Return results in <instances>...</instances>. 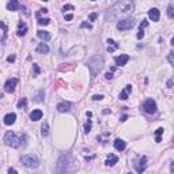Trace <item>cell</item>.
I'll return each instance as SVG.
<instances>
[{
	"label": "cell",
	"instance_id": "obj_1",
	"mask_svg": "<svg viewBox=\"0 0 174 174\" xmlns=\"http://www.w3.org/2000/svg\"><path fill=\"white\" fill-rule=\"evenodd\" d=\"M135 10V3L133 0H120L116 4H113L105 14L106 20H114L120 16H125L133 13Z\"/></svg>",
	"mask_w": 174,
	"mask_h": 174
},
{
	"label": "cell",
	"instance_id": "obj_2",
	"mask_svg": "<svg viewBox=\"0 0 174 174\" xmlns=\"http://www.w3.org/2000/svg\"><path fill=\"white\" fill-rule=\"evenodd\" d=\"M87 65H88V69H90L91 78H95V76L102 71V67H103V59L97 55V56L91 57V59L88 60Z\"/></svg>",
	"mask_w": 174,
	"mask_h": 174
},
{
	"label": "cell",
	"instance_id": "obj_3",
	"mask_svg": "<svg viewBox=\"0 0 174 174\" xmlns=\"http://www.w3.org/2000/svg\"><path fill=\"white\" fill-rule=\"evenodd\" d=\"M71 154H63L59 161H57V166H56V173H68L71 170Z\"/></svg>",
	"mask_w": 174,
	"mask_h": 174
},
{
	"label": "cell",
	"instance_id": "obj_4",
	"mask_svg": "<svg viewBox=\"0 0 174 174\" xmlns=\"http://www.w3.org/2000/svg\"><path fill=\"white\" fill-rule=\"evenodd\" d=\"M20 162L22 165L27 169H37L38 167V159L31 154H25L20 156Z\"/></svg>",
	"mask_w": 174,
	"mask_h": 174
},
{
	"label": "cell",
	"instance_id": "obj_5",
	"mask_svg": "<svg viewBox=\"0 0 174 174\" xmlns=\"http://www.w3.org/2000/svg\"><path fill=\"white\" fill-rule=\"evenodd\" d=\"M4 142H6V144L8 147H11V148H18L19 146H20V139H19L14 132H11V130H8L6 133Z\"/></svg>",
	"mask_w": 174,
	"mask_h": 174
},
{
	"label": "cell",
	"instance_id": "obj_6",
	"mask_svg": "<svg viewBox=\"0 0 174 174\" xmlns=\"http://www.w3.org/2000/svg\"><path fill=\"white\" fill-rule=\"evenodd\" d=\"M133 26H135V20L132 18H124V19H121L120 22H117V29L120 31L130 30Z\"/></svg>",
	"mask_w": 174,
	"mask_h": 174
},
{
	"label": "cell",
	"instance_id": "obj_7",
	"mask_svg": "<svg viewBox=\"0 0 174 174\" xmlns=\"http://www.w3.org/2000/svg\"><path fill=\"white\" fill-rule=\"evenodd\" d=\"M156 109H158V106H156V102L152 100V98H148V100L144 101L143 110L146 113H148V114H154V113H156Z\"/></svg>",
	"mask_w": 174,
	"mask_h": 174
},
{
	"label": "cell",
	"instance_id": "obj_8",
	"mask_svg": "<svg viewBox=\"0 0 174 174\" xmlns=\"http://www.w3.org/2000/svg\"><path fill=\"white\" fill-rule=\"evenodd\" d=\"M16 84H18V79H15V78L8 79V80L6 82V84H4V91H6V93H14Z\"/></svg>",
	"mask_w": 174,
	"mask_h": 174
},
{
	"label": "cell",
	"instance_id": "obj_9",
	"mask_svg": "<svg viewBox=\"0 0 174 174\" xmlns=\"http://www.w3.org/2000/svg\"><path fill=\"white\" fill-rule=\"evenodd\" d=\"M146 167H147V158L143 156V158L135 165V170H136L137 173H143L144 170H146Z\"/></svg>",
	"mask_w": 174,
	"mask_h": 174
},
{
	"label": "cell",
	"instance_id": "obj_10",
	"mask_svg": "<svg viewBox=\"0 0 174 174\" xmlns=\"http://www.w3.org/2000/svg\"><path fill=\"white\" fill-rule=\"evenodd\" d=\"M128 60H129V56H128V55H120V56L114 57V63H116V65H118V67L125 65V64L128 63Z\"/></svg>",
	"mask_w": 174,
	"mask_h": 174
},
{
	"label": "cell",
	"instance_id": "obj_11",
	"mask_svg": "<svg viewBox=\"0 0 174 174\" xmlns=\"http://www.w3.org/2000/svg\"><path fill=\"white\" fill-rule=\"evenodd\" d=\"M148 18L152 20V22H158L159 18H161V13L158 8H151L148 11Z\"/></svg>",
	"mask_w": 174,
	"mask_h": 174
},
{
	"label": "cell",
	"instance_id": "obj_12",
	"mask_svg": "<svg viewBox=\"0 0 174 174\" xmlns=\"http://www.w3.org/2000/svg\"><path fill=\"white\" fill-rule=\"evenodd\" d=\"M56 109L60 113H67L71 110V103H69V102H65V101H64V102H60V103L57 105Z\"/></svg>",
	"mask_w": 174,
	"mask_h": 174
},
{
	"label": "cell",
	"instance_id": "obj_13",
	"mask_svg": "<svg viewBox=\"0 0 174 174\" xmlns=\"http://www.w3.org/2000/svg\"><path fill=\"white\" fill-rule=\"evenodd\" d=\"M132 93V86L130 84H128V86H125V88L120 93V100L121 101H125V100H128V97H129V94Z\"/></svg>",
	"mask_w": 174,
	"mask_h": 174
},
{
	"label": "cell",
	"instance_id": "obj_14",
	"mask_svg": "<svg viewBox=\"0 0 174 174\" xmlns=\"http://www.w3.org/2000/svg\"><path fill=\"white\" fill-rule=\"evenodd\" d=\"M15 120H16V114H15V113H8V114H6L4 118H3V121H4L6 125H13L14 123H15Z\"/></svg>",
	"mask_w": 174,
	"mask_h": 174
},
{
	"label": "cell",
	"instance_id": "obj_15",
	"mask_svg": "<svg viewBox=\"0 0 174 174\" xmlns=\"http://www.w3.org/2000/svg\"><path fill=\"white\" fill-rule=\"evenodd\" d=\"M118 162V156L114 155V154H109V156H107V159H106L105 165L106 166H114L116 163Z\"/></svg>",
	"mask_w": 174,
	"mask_h": 174
},
{
	"label": "cell",
	"instance_id": "obj_16",
	"mask_svg": "<svg viewBox=\"0 0 174 174\" xmlns=\"http://www.w3.org/2000/svg\"><path fill=\"white\" fill-rule=\"evenodd\" d=\"M125 147H127V143H125L123 139H116L114 140V148L117 151H124Z\"/></svg>",
	"mask_w": 174,
	"mask_h": 174
},
{
	"label": "cell",
	"instance_id": "obj_17",
	"mask_svg": "<svg viewBox=\"0 0 174 174\" xmlns=\"http://www.w3.org/2000/svg\"><path fill=\"white\" fill-rule=\"evenodd\" d=\"M42 118V112L40 110V109H36V110H33L30 113V120L31 121H38V120H41Z\"/></svg>",
	"mask_w": 174,
	"mask_h": 174
},
{
	"label": "cell",
	"instance_id": "obj_18",
	"mask_svg": "<svg viewBox=\"0 0 174 174\" xmlns=\"http://www.w3.org/2000/svg\"><path fill=\"white\" fill-rule=\"evenodd\" d=\"M19 8V1L18 0H10L7 3V10L8 11H16Z\"/></svg>",
	"mask_w": 174,
	"mask_h": 174
},
{
	"label": "cell",
	"instance_id": "obj_19",
	"mask_svg": "<svg viewBox=\"0 0 174 174\" xmlns=\"http://www.w3.org/2000/svg\"><path fill=\"white\" fill-rule=\"evenodd\" d=\"M37 36H38L40 38H41L42 41H49L50 37H52L49 31H45V30H38V31H37Z\"/></svg>",
	"mask_w": 174,
	"mask_h": 174
},
{
	"label": "cell",
	"instance_id": "obj_20",
	"mask_svg": "<svg viewBox=\"0 0 174 174\" xmlns=\"http://www.w3.org/2000/svg\"><path fill=\"white\" fill-rule=\"evenodd\" d=\"M37 52L38 53H41V55H46V53H49V46L46 45V44H40L37 46Z\"/></svg>",
	"mask_w": 174,
	"mask_h": 174
},
{
	"label": "cell",
	"instance_id": "obj_21",
	"mask_svg": "<svg viewBox=\"0 0 174 174\" xmlns=\"http://www.w3.org/2000/svg\"><path fill=\"white\" fill-rule=\"evenodd\" d=\"M117 48H118V44L114 40L109 38V40H107V50H109V52H114Z\"/></svg>",
	"mask_w": 174,
	"mask_h": 174
},
{
	"label": "cell",
	"instance_id": "obj_22",
	"mask_svg": "<svg viewBox=\"0 0 174 174\" xmlns=\"http://www.w3.org/2000/svg\"><path fill=\"white\" fill-rule=\"evenodd\" d=\"M26 31H27V26L25 23H19L18 26V36L19 37H23L26 34Z\"/></svg>",
	"mask_w": 174,
	"mask_h": 174
},
{
	"label": "cell",
	"instance_id": "obj_23",
	"mask_svg": "<svg viewBox=\"0 0 174 174\" xmlns=\"http://www.w3.org/2000/svg\"><path fill=\"white\" fill-rule=\"evenodd\" d=\"M41 135L44 137H46L49 135V124L48 123H44L42 124V127H41Z\"/></svg>",
	"mask_w": 174,
	"mask_h": 174
},
{
	"label": "cell",
	"instance_id": "obj_24",
	"mask_svg": "<svg viewBox=\"0 0 174 174\" xmlns=\"http://www.w3.org/2000/svg\"><path fill=\"white\" fill-rule=\"evenodd\" d=\"M163 128H158V129L155 130V142L156 143H161V140H162V133H163Z\"/></svg>",
	"mask_w": 174,
	"mask_h": 174
},
{
	"label": "cell",
	"instance_id": "obj_25",
	"mask_svg": "<svg viewBox=\"0 0 174 174\" xmlns=\"http://www.w3.org/2000/svg\"><path fill=\"white\" fill-rule=\"evenodd\" d=\"M44 97H45V91L44 90H41V91H38V94L36 95V102H41V101H44Z\"/></svg>",
	"mask_w": 174,
	"mask_h": 174
},
{
	"label": "cell",
	"instance_id": "obj_26",
	"mask_svg": "<svg viewBox=\"0 0 174 174\" xmlns=\"http://www.w3.org/2000/svg\"><path fill=\"white\" fill-rule=\"evenodd\" d=\"M26 105H27V100H26V98H22V100L18 102L16 106H18V109H25Z\"/></svg>",
	"mask_w": 174,
	"mask_h": 174
},
{
	"label": "cell",
	"instance_id": "obj_27",
	"mask_svg": "<svg viewBox=\"0 0 174 174\" xmlns=\"http://www.w3.org/2000/svg\"><path fill=\"white\" fill-rule=\"evenodd\" d=\"M91 130V120H87V123L84 124V133H90Z\"/></svg>",
	"mask_w": 174,
	"mask_h": 174
},
{
	"label": "cell",
	"instance_id": "obj_28",
	"mask_svg": "<svg viewBox=\"0 0 174 174\" xmlns=\"http://www.w3.org/2000/svg\"><path fill=\"white\" fill-rule=\"evenodd\" d=\"M167 16H169V18H173V16H174L173 4H169V7H167Z\"/></svg>",
	"mask_w": 174,
	"mask_h": 174
},
{
	"label": "cell",
	"instance_id": "obj_29",
	"mask_svg": "<svg viewBox=\"0 0 174 174\" xmlns=\"http://www.w3.org/2000/svg\"><path fill=\"white\" fill-rule=\"evenodd\" d=\"M49 22H50V19H42V18H40L38 19V23L40 25H44V26H46V25H49Z\"/></svg>",
	"mask_w": 174,
	"mask_h": 174
},
{
	"label": "cell",
	"instance_id": "obj_30",
	"mask_svg": "<svg viewBox=\"0 0 174 174\" xmlns=\"http://www.w3.org/2000/svg\"><path fill=\"white\" fill-rule=\"evenodd\" d=\"M33 69H34V76H37V75H40V72H41V71H40V67H38L37 64H33Z\"/></svg>",
	"mask_w": 174,
	"mask_h": 174
},
{
	"label": "cell",
	"instance_id": "obj_31",
	"mask_svg": "<svg viewBox=\"0 0 174 174\" xmlns=\"http://www.w3.org/2000/svg\"><path fill=\"white\" fill-rule=\"evenodd\" d=\"M19 139H20V144H22V146H26V144H27V142H26V140H27V136H26V135H22Z\"/></svg>",
	"mask_w": 174,
	"mask_h": 174
},
{
	"label": "cell",
	"instance_id": "obj_32",
	"mask_svg": "<svg viewBox=\"0 0 174 174\" xmlns=\"http://www.w3.org/2000/svg\"><path fill=\"white\" fill-rule=\"evenodd\" d=\"M173 52H170V53H169V56H167V60H169V63H170V65H173L174 64V61H173Z\"/></svg>",
	"mask_w": 174,
	"mask_h": 174
},
{
	"label": "cell",
	"instance_id": "obj_33",
	"mask_svg": "<svg viewBox=\"0 0 174 174\" xmlns=\"http://www.w3.org/2000/svg\"><path fill=\"white\" fill-rule=\"evenodd\" d=\"M80 27H82V29H91L93 26L90 25V23H86V22H83V23L80 25Z\"/></svg>",
	"mask_w": 174,
	"mask_h": 174
},
{
	"label": "cell",
	"instance_id": "obj_34",
	"mask_svg": "<svg viewBox=\"0 0 174 174\" xmlns=\"http://www.w3.org/2000/svg\"><path fill=\"white\" fill-rule=\"evenodd\" d=\"M67 10H75V7L71 6V4H67V6L63 7V11H67Z\"/></svg>",
	"mask_w": 174,
	"mask_h": 174
},
{
	"label": "cell",
	"instance_id": "obj_35",
	"mask_svg": "<svg viewBox=\"0 0 174 174\" xmlns=\"http://www.w3.org/2000/svg\"><path fill=\"white\" fill-rule=\"evenodd\" d=\"M147 26H148V22H147V20L144 19L143 22H142V25H140V30H143L144 27H147Z\"/></svg>",
	"mask_w": 174,
	"mask_h": 174
},
{
	"label": "cell",
	"instance_id": "obj_36",
	"mask_svg": "<svg viewBox=\"0 0 174 174\" xmlns=\"http://www.w3.org/2000/svg\"><path fill=\"white\" fill-rule=\"evenodd\" d=\"M97 16H98V14H97V13H93V14H90V20H91V22H94V20H95V18H97Z\"/></svg>",
	"mask_w": 174,
	"mask_h": 174
},
{
	"label": "cell",
	"instance_id": "obj_37",
	"mask_svg": "<svg viewBox=\"0 0 174 174\" xmlns=\"http://www.w3.org/2000/svg\"><path fill=\"white\" fill-rule=\"evenodd\" d=\"M102 98H103V95H101V94H100V95H94V97H93L94 101H101Z\"/></svg>",
	"mask_w": 174,
	"mask_h": 174
},
{
	"label": "cell",
	"instance_id": "obj_38",
	"mask_svg": "<svg viewBox=\"0 0 174 174\" xmlns=\"http://www.w3.org/2000/svg\"><path fill=\"white\" fill-rule=\"evenodd\" d=\"M143 37H144V31H143V30H140L139 33H137V38H139V40H142Z\"/></svg>",
	"mask_w": 174,
	"mask_h": 174
},
{
	"label": "cell",
	"instance_id": "obj_39",
	"mask_svg": "<svg viewBox=\"0 0 174 174\" xmlns=\"http://www.w3.org/2000/svg\"><path fill=\"white\" fill-rule=\"evenodd\" d=\"M7 61H8V63L15 61V56H14V55H13V56H8V57H7Z\"/></svg>",
	"mask_w": 174,
	"mask_h": 174
},
{
	"label": "cell",
	"instance_id": "obj_40",
	"mask_svg": "<svg viewBox=\"0 0 174 174\" xmlns=\"http://www.w3.org/2000/svg\"><path fill=\"white\" fill-rule=\"evenodd\" d=\"M105 78H106V79H107V80H110V79H112V78H113V74H112V72H107V74L105 75Z\"/></svg>",
	"mask_w": 174,
	"mask_h": 174
},
{
	"label": "cell",
	"instance_id": "obj_41",
	"mask_svg": "<svg viewBox=\"0 0 174 174\" xmlns=\"http://www.w3.org/2000/svg\"><path fill=\"white\" fill-rule=\"evenodd\" d=\"M72 18H74V15H72V14H67V15H65V20H71Z\"/></svg>",
	"mask_w": 174,
	"mask_h": 174
},
{
	"label": "cell",
	"instance_id": "obj_42",
	"mask_svg": "<svg viewBox=\"0 0 174 174\" xmlns=\"http://www.w3.org/2000/svg\"><path fill=\"white\" fill-rule=\"evenodd\" d=\"M170 171H171V173L174 171V162H171V163H170Z\"/></svg>",
	"mask_w": 174,
	"mask_h": 174
},
{
	"label": "cell",
	"instance_id": "obj_43",
	"mask_svg": "<svg viewBox=\"0 0 174 174\" xmlns=\"http://www.w3.org/2000/svg\"><path fill=\"white\" fill-rule=\"evenodd\" d=\"M171 86H173V79L167 80V87H171Z\"/></svg>",
	"mask_w": 174,
	"mask_h": 174
},
{
	"label": "cell",
	"instance_id": "obj_44",
	"mask_svg": "<svg viewBox=\"0 0 174 174\" xmlns=\"http://www.w3.org/2000/svg\"><path fill=\"white\" fill-rule=\"evenodd\" d=\"M8 173H16V170L15 169H8Z\"/></svg>",
	"mask_w": 174,
	"mask_h": 174
},
{
	"label": "cell",
	"instance_id": "obj_45",
	"mask_svg": "<svg viewBox=\"0 0 174 174\" xmlns=\"http://www.w3.org/2000/svg\"><path fill=\"white\" fill-rule=\"evenodd\" d=\"M121 121H127V116H123V117H121Z\"/></svg>",
	"mask_w": 174,
	"mask_h": 174
},
{
	"label": "cell",
	"instance_id": "obj_46",
	"mask_svg": "<svg viewBox=\"0 0 174 174\" xmlns=\"http://www.w3.org/2000/svg\"><path fill=\"white\" fill-rule=\"evenodd\" d=\"M42 1H49V0H42Z\"/></svg>",
	"mask_w": 174,
	"mask_h": 174
},
{
	"label": "cell",
	"instance_id": "obj_47",
	"mask_svg": "<svg viewBox=\"0 0 174 174\" xmlns=\"http://www.w3.org/2000/svg\"><path fill=\"white\" fill-rule=\"evenodd\" d=\"M91 1H95V0H91Z\"/></svg>",
	"mask_w": 174,
	"mask_h": 174
}]
</instances>
